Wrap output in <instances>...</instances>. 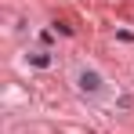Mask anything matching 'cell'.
I'll use <instances>...</instances> for the list:
<instances>
[{
  "label": "cell",
  "mask_w": 134,
  "mask_h": 134,
  "mask_svg": "<svg viewBox=\"0 0 134 134\" xmlns=\"http://www.w3.org/2000/svg\"><path fill=\"white\" fill-rule=\"evenodd\" d=\"M80 83H83V91H98V87H102L98 72H83V76H80Z\"/></svg>",
  "instance_id": "1"
}]
</instances>
